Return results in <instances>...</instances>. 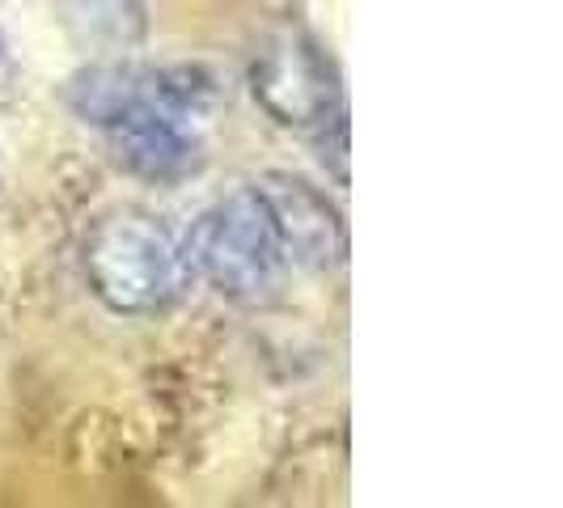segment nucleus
<instances>
[{"label":"nucleus","mask_w":563,"mask_h":508,"mask_svg":"<svg viewBox=\"0 0 563 508\" xmlns=\"http://www.w3.org/2000/svg\"><path fill=\"white\" fill-rule=\"evenodd\" d=\"M254 102L292 132H322L343 114V77L335 56L306 26L263 34L246 68Z\"/></svg>","instance_id":"20e7f679"},{"label":"nucleus","mask_w":563,"mask_h":508,"mask_svg":"<svg viewBox=\"0 0 563 508\" xmlns=\"http://www.w3.org/2000/svg\"><path fill=\"white\" fill-rule=\"evenodd\" d=\"M254 187L263 191L272 217H276L288 263H297L306 272H331L343 263L347 225H343L335 203L318 187H310L306 178H292V174H267Z\"/></svg>","instance_id":"39448f33"},{"label":"nucleus","mask_w":563,"mask_h":508,"mask_svg":"<svg viewBox=\"0 0 563 508\" xmlns=\"http://www.w3.org/2000/svg\"><path fill=\"white\" fill-rule=\"evenodd\" d=\"M77 18H85L93 34L111 43H132L144 30L141 0H77Z\"/></svg>","instance_id":"423d86ee"},{"label":"nucleus","mask_w":563,"mask_h":508,"mask_svg":"<svg viewBox=\"0 0 563 508\" xmlns=\"http://www.w3.org/2000/svg\"><path fill=\"white\" fill-rule=\"evenodd\" d=\"M183 258L191 276L233 306L276 301L284 272L292 267L258 187H238L225 199L208 203L183 242Z\"/></svg>","instance_id":"f257e3e1"},{"label":"nucleus","mask_w":563,"mask_h":508,"mask_svg":"<svg viewBox=\"0 0 563 508\" xmlns=\"http://www.w3.org/2000/svg\"><path fill=\"white\" fill-rule=\"evenodd\" d=\"M85 284L119 318H153L169 310L191 280L183 246L141 208H114L85 238Z\"/></svg>","instance_id":"f03ea898"},{"label":"nucleus","mask_w":563,"mask_h":508,"mask_svg":"<svg viewBox=\"0 0 563 508\" xmlns=\"http://www.w3.org/2000/svg\"><path fill=\"white\" fill-rule=\"evenodd\" d=\"M217 102V85L203 68H157V64H93L68 81L73 114L114 132L144 119H174L203 128V119Z\"/></svg>","instance_id":"7ed1b4c3"}]
</instances>
